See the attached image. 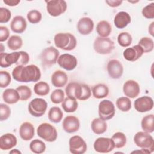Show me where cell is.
Wrapping results in <instances>:
<instances>
[{
  "mask_svg": "<svg viewBox=\"0 0 154 154\" xmlns=\"http://www.w3.org/2000/svg\"><path fill=\"white\" fill-rule=\"evenodd\" d=\"M12 76L14 80L20 82H37L41 78L40 69L34 64L28 66H17L12 71Z\"/></svg>",
  "mask_w": 154,
  "mask_h": 154,
  "instance_id": "cell-1",
  "label": "cell"
},
{
  "mask_svg": "<svg viewBox=\"0 0 154 154\" xmlns=\"http://www.w3.org/2000/svg\"><path fill=\"white\" fill-rule=\"evenodd\" d=\"M54 41L57 48L65 51L74 49L77 44L75 37L70 33H57L54 36Z\"/></svg>",
  "mask_w": 154,
  "mask_h": 154,
  "instance_id": "cell-2",
  "label": "cell"
},
{
  "mask_svg": "<svg viewBox=\"0 0 154 154\" xmlns=\"http://www.w3.org/2000/svg\"><path fill=\"white\" fill-rule=\"evenodd\" d=\"M134 142L137 146L147 150L150 153L154 151V140L149 133L144 131L137 132L134 137Z\"/></svg>",
  "mask_w": 154,
  "mask_h": 154,
  "instance_id": "cell-3",
  "label": "cell"
},
{
  "mask_svg": "<svg viewBox=\"0 0 154 154\" xmlns=\"http://www.w3.org/2000/svg\"><path fill=\"white\" fill-rule=\"evenodd\" d=\"M59 57V51L53 46L44 49L40 55V59L43 66L50 67L55 64Z\"/></svg>",
  "mask_w": 154,
  "mask_h": 154,
  "instance_id": "cell-4",
  "label": "cell"
},
{
  "mask_svg": "<svg viewBox=\"0 0 154 154\" xmlns=\"http://www.w3.org/2000/svg\"><path fill=\"white\" fill-rule=\"evenodd\" d=\"M38 137L48 142H54L57 138V131L55 128L48 123H43L37 128Z\"/></svg>",
  "mask_w": 154,
  "mask_h": 154,
  "instance_id": "cell-5",
  "label": "cell"
},
{
  "mask_svg": "<svg viewBox=\"0 0 154 154\" xmlns=\"http://www.w3.org/2000/svg\"><path fill=\"white\" fill-rule=\"evenodd\" d=\"M93 48L94 51L99 54H109L114 49V43L108 37H97L94 42Z\"/></svg>",
  "mask_w": 154,
  "mask_h": 154,
  "instance_id": "cell-6",
  "label": "cell"
},
{
  "mask_svg": "<svg viewBox=\"0 0 154 154\" xmlns=\"http://www.w3.org/2000/svg\"><path fill=\"white\" fill-rule=\"evenodd\" d=\"M48 107L46 101L42 98H35L28 105V111L32 116L39 117L45 114Z\"/></svg>",
  "mask_w": 154,
  "mask_h": 154,
  "instance_id": "cell-7",
  "label": "cell"
},
{
  "mask_svg": "<svg viewBox=\"0 0 154 154\" xmlns=\"http://www.w3.org/2000/svg\"><path fill=\"white\" fill-rule=\"evenodd\" d=\"M116 110L114 103L109 100H103L99 104L98 113L99 118L103 120L111 119L115 115Z\"/></svg>",
  "mask_w": 154,
  "mask_h": 154,
  "instance_id": "cell-8",
  "label": "cell"
},
{
  "mask_svg": "<svg viewBox=\"0 0 154 154\" xmlns=\"http://www.w3.org/2000/svg\"><path fill=\"white\" fill-rule=\"evenodd\" d=\"M46 2L47 11L51 16H60L67 10V3L64 0H51Z\"/></svg>",
  "mask_w": 154,
  "mask_h": 154,
  "instance_id": "cell-9",
  "label": "cell"
},
{
  "mask_svg": "<svg viewBox=\"0 0 154 154\" xmlns=\"http://www.w3.org/2000/svg\"><path fill=\"white\" fill-rule=\"evenodd\" d=\"M93 147L94 150L98 153H106L112 151L115 148V145L111 138L99 137L94 141Z\"/></svg>",
  "mask_w": 154,
  "mask_h": 154,
  "instance_id": "cell-10",
  "label": "cell"
},
{
  "mask_svg": "<svg viewBox=\"0 0 154 154\" xmlns=\"http://www.w3.org/2000/svg\"><path fill=\"white\" fill-rule=\"evenodd\" d=\"M69 144V150L73 154H83L87 149L85 141L79 135H74L70 137Z\"/></svg>",
  "mask_w": 154,
  "mask_h": 154,
  "instance_id": "cell-11",
  "label": "cell"
},
{
  "mask_svg": "<svg viewBox=\"0 0 154 154\" xmlns=\"http://www.w3.org/2000/svg\"><path fill=\"white\" fill-rule=\"evenodd\" d=\"M57 63L61 67L68 71L75 69L78 64L76 58L69 54H64L60 55L57 60Z\"/></svg>",
  "mask_w": 154,
  "mask_h": 154,
  "instance_id": "cell-12",
  "label": "cell"
},
{
  "mask_svg": "<svg viewBox=\"0 0 154 154\" xmlns=\"http://www.w3.org/2000/svg\"><path fill=\"white\" fill-rule=\"evenodd\" d=\"M134 108L140 112L149 111L153 108V100L152 97L147 96L138 97L134 101Z\"/></svg>",
  "mask_w": 154,
  "mask_h": 154,
  "instance_id": "cell-13",
  "label": "cell"
},
{
  "mask_svg": "<svg viewBox=\"0 0 154 154\" xmlns=\"http://www.w3.org/2000/svg\"><path fill=\"white\" fill-rule=\"evenodd\" d=\"M106 69L109 76L112 79L121 78L123 73V67L122 63L116 59H112L108 61Z\"/></svg>",
  "mask_w": 154,
  "mask_h": 154,
  "instance_id": "cell-14",
  "label": "cell"
},
{
  "mask_svg": "<svg viewBox=\"0 0 154 154\" xmlns=\"http://www.w3.org/2000/svg\"><path fill=\"white\" fill-rule=\"evenodd\" d=\"M124 94L129 98H135L140 93V87L138 83L132 79L126 81L123 86Z\"/></svg>",
  "mask_w": 154,
  "mask_h": 154,
  "instance_id": "cell-15",
  "label": "cell"
},
{
  "mask_svg": "<svg viewBox=\"0 0 154 154\" xmlns=\"http://www.w3.org/2000/svg\"><path fill=\"white\" fill-rule=\"evenodd\" d=\"M62 126L65 132L67 133H73L79 130L80 122L78 118L76 116L69 115L64 119Z\"/></svg>",
  "mask_w": 154,
  "mask_h": 154,
  "instance_id": "cell-16",
  "label": "cell"
},
{
  "mask_svg": "<svg viewBox=\"0 0 154 154\" xmlns=\"http://www.w3.org/2000/svg\"><path fill=\"white\" fill-rule=\"evenodd\" d=\"M20 55L19 52H13L11 53L1 52L0 54V66L1 67L5 68L11 66L13 64H16Z\"/></svg>",
  "mask_w": 154,
  "mask_h": 154,
  "instance_id": "cell-17",
  "label": "cell"
},
{
  "mask_svg": "<svg viewBox=\"0 0 154 154\" xmlns=\"http://www.w3.org/2000/svg\"><path fill=\"white\" fill-rule=\"evenodd\" d=\"M143 54L144 51L141 47L140 45H137L125 49L123 55L125 60L133 62L138 60Z\"/></svg>",
  "mask_w": 154,
  "mask_h": 154,
  "instance_id": "cell-18",
  "label": "cell"
},
{
  "mask_svg": "<svg viewBox=\"0 0 154 154\" xmlns=\"http://www.w3.org/2000/svg\"><path fill=\"white\" fill-rule=\"evenodd\" d=\"M94 28V22L93 20L88 17L81 18L77 23V29L81 35H88Z\"/></svg>",
  "mask_w": 154,
  "mask_h": 154,
  "instance_id": "cell-19",
  "label": "cell"
},
{
  "mask_svg": "<svg viewBox=\"0 0 154 154\" xmlns=\"http://www.w3.org/2000/svg\"><path fill=\"white\" fill-rule=\"evenodd\" d=\"M16 137L11 133H7L0 137V149L2 150L11 149L17 145Z\"/></svg>",
  "mask_w": 154,
  "mask_h": 154,
  "instance_id": "cell-20",
  "label": "cell"
},
{
  "mask_svg": "<svg viewBox=\"0 0 154 154\" xmlns=\"http://www.w3.org/2000/svg\"><path fill=\"white\" fill-rule=\"evenodd\" d=\"M82 84L76 82H70L65 88L66 94L68 97L81 100L82 95Z\"/></svg>",
  "mask_w": 154,
  "mask_h": 154,
  "instance_id": "cell-21",
  "label": "cell"
},
{
  "mask_svg": "<svg viewBox=\"0 0 154 154\" xmlns=\"http://www.w3.org/2000/svg\"><path fill=\"white\" fill-rule=\"evenodd\" d=\"M35 131L33 125L28 122H23L19 128V135L24 141H29L34 136Z\"/></svg>",
  "mask_w": 154,
  "mask_h": 154,
  "instance_id": "cell-22",
  "label": "cell"
},
{
  "mask_svg": "<svg viewBox=\"0 0 154 154\" xmlns=\"http://www.w3.org/2000/svg\"><path fill=\"white\" fill-rule=\"evenodd\" d=\"M68 81V76L67 74L60 70L55 71L51 76L52 84L58 88L63 87L66 85Z\"/></svg>",
  "mask_w": 154,
  "mask_h": 154,
  "instance_id": "cell-23",
  "label": "cell"
},
{
  "mask_svg": "<svg viewBox=\"0 0 154 154\" xmlns=\"http://www.w3.org/2000/svg\"><path fill=\"white\" fill-rule=\"evenodd\" d=\"M27 26L26 20L22 16H16L10 23V28L15 33L21 34L23 32Z\"/></svg>",
  "mask_w": 154,
  "mask_h": 154,
  "instance_id": "cell-24",
  "label": "cell"
},
{
  "mask_svg": "<svg viewBox=\"0 0 154 154\" xmlns=\"http://www.w3.org/2000/svg\"><path fill=\"white\" fill-rule=\"evenodd\" d=\"M131 17L129 13L125 11H120L117 13L114 19V23L116 28L123 29L131 23Z\"/></svg>",
  "mask_w": 154,
  "mask_h": 154,
  "instance_id": "cell-25",
  "label": "cell"
},
{
  "mask_svg": "<svg viewBox=\"0 0 154 154\" xmlns=\"http://www.w3.org/2000/svg\"><path fill=\"white\" fill-rule=\"evenodd\" d=\"M4 102L8 104H14L20 100V96L16 89L7 88L2 93Z\"/></svg>",
  "mask_w": 154,
  "mask_h": 154,
  "instance_id": "cell-26",
  "label": "cell"
},
{
  "mask_svg": "<svg viewBox=\"0 0 154 154\" xmlns=\"http://www.w3.org/2000/svg\"><path fill=\"white\" fill-rule=\"evenodd\" d=\"M112 31L111 24L106 20H101L97 24L96 32L100 37H108Z\"/></svg>",
  "mask_w": 154,
  "mask_h": 154,
  "instance_id": "cell-27",
  "label": "cell"
},
{
  "mask_svg": "<svg viewBox=\"0 0 154 154\" xmlns=\"http://www.w3.org/2000/svg\"><path fill=\"white\" fill-rule=\"evenodd\" d=\"M91 128L94 134L100 135L106 132L107 129V124L105 120L100 118H95L91 122Z\"/></svg>",
  "mask_w": 154,
  "mask_h": 154,
  "instance_id": "cell-28",
  "label": "cell"
},
{
  "mask_svg": "<svg viewBox=\"0 0 154 154\" xmlns=\"http://www.w3.org/2000/svg\"><path fill=\"white\" fill-rule=\"evenodd\" d=\"M93 96L96 99L106 97L109 94V88L105 84H98L92 88Z\"/></svg>",
  "mask_w": 154,
  "mask_h": 154,
  "instance_id": "cell-29",
  "label": "cell"
},
{
  "mask_svg": "<svg viewBox=\"0 0 154 154\" xmlns=\"http://www.w3.org/2000/svg\"><path fill=\"white\" fill-rule=\"evenodd\" d=\"M141 126L144 132L149 134L152 133L154 131V115L151 114L143 117L141 120Z\"/></svg>",
  "mask_w": 154,
  "mask_h": 154,
  "instance_id": "cell-30",
  "label": "cell"
},
{
  "mask_svg": "<svg viewBox=\"0 0 154 154\" xmlns=\"http://www.w3.org/2000/svg\"><path fill=\"white\" fill-rule=\"evenodd\" d=\"M61 106L66 112H73L78 108V102L76 99L67 97L62 102Z\"/></svg>",
  "mask_w": 154,
  "mask_h": 154,
  "instance_id": "cell-31",
  "label": "cell"
},
{
  "mask_svg": "<svg viewBox=\"0 0 154 154\" xmlns=\"http://www.w3.org/2000/svg\"><path fill=\"white\" fill-rule=\"evenodd\" d=\"M49 120L55 123H57L61 122L63 119V113L61 109L57 106L51 107L48 112Z\"/></svg>",
  "mask_w": 154,
  "mask_h": 154,
  "instance_id": "cell-32",
  "label": "cell"
},
{
  "mask_svg": "<svg viewBox=\"0 0 154 154\" xmlns=\"http://www.w3.org/2000/svg\"><path fill=\"white\" fill-rule=\"evenodd\" d=\"M49 85L45 81L37 82L34 86V91L38 96H46L49 93Z\"/></svg>",
  "mask_w": 154,
  "mask_h": 154,
  "instance_id": "cell-33",
  "label": "cell"
},
{
  "mask_svg": "<svg viewBox=\"0 0 154 154\" xmlns=\"http://www.w3.org/2000/svg\"><path fill=\"white\" fill-rule=\"evenodd\" d=\"M29 149L32 152L36 154L43 153L46 150L45 143L38 139H35L31 141Z\"/></svg>",
  "mask_w": 154,
  "mask_h": 154,
  "instance_id": "cell-34",
  "label": "cell"
},
{
  "mask_svg": "<svg viewBox=\"0 0 154 154\" xmlns=\"http://www.w3.org/2000/svg\"><path fill=\"white\" fill-rule=\"evenodd\" d=\"M111 139L114 143L115 147L118 149L123 147L126 144V137L125 134L122 132H117L114 134Z\"/></svg>",
  "mask_w": 154,
  "mask_h": 154,
  "instance_id": "cell-35",
  "label": "cell"
},
{
  "mask_svg": "<svg viewBox=\"0 0 154 154\" xmlns=\"http://www.w3.org/2000/svg\"><path fill=\"white\" fill-rule=\"evenodd\" d=\"M131 101L128 97H120L116 100V106L122 112L129 111L131 108Z\"/></svg>",
  "mask_w": 154,
  "mask_h": 154,
  "instance_id": "cell-36",
  "label": "cell"
},
{
  "mask_svg": "<svg viewBox=\"0 0 154 154\" xmlns=\"http://www.w3.org/2000/svg\"><path fill=\"white\" fill-rule=\"evenodd\" d=\"M138 45L141 47L144 53L150 52L153 51L154 48V42L153 39L147 37L141 38L138 42Z\"/></svg>",
  "mask_w": 154,
  "mask_h": 154,
  "instance_id": "cell-37",
  "label": "cell"
},
{
  "mask_svg": "<svg viewBox=\"0 0 154 154\" xmlns=\"http://www.w3.org/2000/svg\"><path fill=\"white\" fill-rule=\"evenodd\" d=\"M23 44L22 39L19 35H11L8 39L7 46L10 49L16 51L20 49Z\"/></svg>",
  "mask_w": 154,
  "mask_h": 154,
  "instance_id": "cell-38",
  "label": "cell"
},
{
  "mask_svg": "<svg viewBox=\"0 0 154 154\" xmlns=\"http://www.w3.org/2000/svg\"><path fill=\"white\" fill-rule=\"evenodd\" d=\"M132 42L131 35L128 32H122L118 35L117 42L122 47L126 48L129 46Z\"/></svg>",
  "mask_w": 154,
  "mask_h": 154,
  "instance_id": "cell-39",
  "label": "cell"
},
{
  "mask_svg": "<svg viewBox=\"0 0 154 154\" xmlns=\"http://www.w3.org/2000/svg\"><path fill=\"white\" fill-rule=\"evenodd\" d=\"M20 96V100L25 101L29 99L32 95L31 88L26 85H20L16 88Z\"/></svg>",
  "mask_w": 154,
  "mask_h": 154,
  "instance_id": "cell-40",
  "label": "cell"
},
{
  "mask_svg": "<svg viewBox=\"0 0 154 154\" xmlns=\"http://www.w3.org/2000/svg\"><path fill=\"white\" fill-rule=\"evenodd\" d=\"M42 13L37 10H31L27 14L28 20L32 24L39 23L42 20Z\"/></svg>",
  "mask_w": 154,
  "mask_h": 154,
  "instance_id": "cell-41",
  "label": "cell"
},
{
  "mask_svg": "<svg viewBox=\"0 0 154 154\" xmlns=\"http://www.w3.org/2000/svg\"><path fill=\"white\" fill-rule=\"evenodd\" d=\"M50 98L52 103H60L64 99V93L61 89H56L52 92Z\"/></svg>",
  "mask_w": 154,
  "mask_h": 154,
  "instance_id": "cell-42",
  "label": "cell"
},
{
  "mask_svg": "<svg viewBox=\"0 0 154 154\" xmlns=\"http://www.w3.org/2000/svg\"><path fill=\"white\" fill-rule=\"evenodd\" d=\"M11 76L7 71H0V87L1 88L7 87L11 82Z\"/></svg>",
  "mask_w": 154,
  "mask_h": 154,
  "instance_id": "cell-43",
  "label": "cell"
},
{
  "mask_svg": "<svg viewBox=\"0 0 154 154\" xmlns=\"http://www.w3.org/2000/svg\"><path fill=\"white\" fill-rule=\"evenodd\" d=\"M143 16L146 18L152 19L154 18V3L152 2L145 6L142 10Z\"/></svg>",
  "mask_w": 154,
  "mask_h": 154,
  "instance_id": "cell-44",
  "label": "cell"
},
{
  "mask_svg": "<svg viewBox=\"0 0 154 154\" xmlns=\"http://www.w3.org/2000/svg\"><path fill=\"white\" fill-rule=\"evenodd\" d=\"M11 114V109L10 107L4 103L0 104V120L4 121L7 120Z\"/></svg>",
  "mask_w": 154,
  "mask_h": 154,
  "instance_id": "cell-45",
  "label": "cell"
},
{
  "mask_svg": "<svg viewBox=\"0 0 154 154\" xmlns=\"http://www.w3.org/2000/svg\"><path fill=\"white\" fill-rule=\"evenodd\" d=\"M11 17V11L7 8H0V23H4L8 22Z\"/></svg>",
  "mask_w": 154,
  "mask_h": 154,
  "instance_id": "cell-46",
  "label": "cell"
},
{
  "mask_svg": "<svg viewBox=\"0 0 154 154\" xmlns=\"http://www.w3.org/2000/svg\"><path fill=\"white\" fill-rule=\"evenodd\" d=\"M20 55L18 62L16 64V66H25L29 61V55L25 51H20Z\"/></svg>",
  "mask_w": 154,
  "mask_h": 154,
  "instance_id": "cell-47",
  "label": "cell"
},
{
  "mask_svg": "<svg viewBox=\"0 0 154 154\" xmlns=\"http://www.w3.org/2000/svg\"><path fill=\"white\" fill-rule=\"evenodd\" d=\"M82 95L80 100H85L88 99L91 94V89L88 85L82 84Z\"/></svg>",
  "mask_w": 154,
  "mask_h": 154,
  "instance_id": "cell-48",
  "label": "cell"
},
{
  "mask_svg": "<svg viewBox=\"0 0 154 154\" xmlns=\"http://www.w3.org/2000/svg\"><path fill=\"white\" fill-rule=\"evenodd\" d=\"M10 32L7 27L1 26H0V42H2L9 38Z\"/></svg>",
  "mask_w": 154,
  "mask_h": 154,
  "instance_id": "cell-49",
  "label": "cell"
},
{
  "mask_svg": "<svg viewBox=\"0 0 154 154\" xmlns=\"http://www.w3.org/2000/svg\"><path fill=\"white\" fill-rule=\"evenodd\" d=\"M105 2L111 7H117L123 2L122 1H106Z\"/></svg>",
  "mask_w": 154,
  "mask_h": 154,
  "instance_id": "cell-50",
  "label": "cell"
},
{
  "mask_svg": "<svg viewBox=\"0 0 154 154\" xmlns=\"http://www.w3.org/2000/svg\"><path fill=\"white\" fill-rule=\"evenodd\" d=\"M3 2L4 4H5L8 6L13 7L18 5V4L20 3V0H3Z\"/></svg>",
  "mask_w": 154,
  "mask_h": 154,
  "instance_id": "cell-51",
  "label": "cell"
},
{
  "mask_svg": "<svg viewBox=\"0 0 154 154\" xmlns=\"http://www.w3.org/2000/svg\"><path fill=\"white\" fill-rule=\"evenodd\" d=\"M153 24H154V22H152L151 24L149 25V34L152 35V36H153V33H154V31H153Z\"/></svg>",
  "mask_w": 154,
  "mask_h": 154,
  "instance_id": "cell-52",
  "label": "cell"
},
{
  "mask_svg": "<svg viewBox=\"0 0 154 154\" xmlns=\"http://www.w3.org/2000/svg\"><path fill=\"white\" fill-rule=\"evenodd\" d=\"M10 153H17V154H19V153H21V152L19 151L17 149H13L12 150H11L10 152Z\"/></svg>",
  "mask_w": 154,
  "mask_h": 154,
  "instance_id": "cell-53",
  "label": "cell"
},
{
  "mask_svg": "<svg viewBox=\"0 0 154 154\" xmlns=\"http://www.w3.org/2000/svg\"><path fill=\"white\" fill-rule=\"evenodd\" d=\"M1 52H2V51H3V48H4L2 44H1Z\"/></svg>",
  "mask_w": 154,
  "mask_h": 154,
  "instance_id": "cell-54",
  "label": "cell"
}]
</instances>
